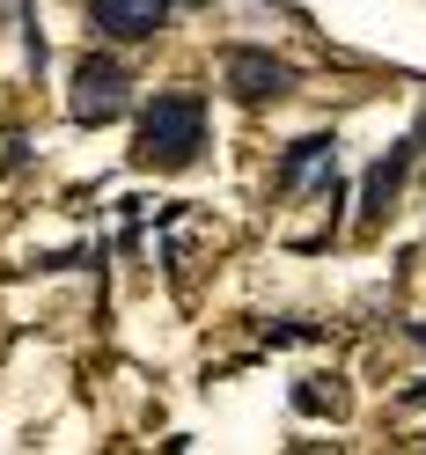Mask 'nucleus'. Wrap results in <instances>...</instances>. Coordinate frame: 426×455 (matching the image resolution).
<instances>
[{
  "instance_id": "3",
  "label": "nucleus",
  "mask_w": 426,
  "mask_h": 455,
  "mask_svg": "<svg viewBox=\"0 0 426 455\" xmlns=\"http://www.w3.org/2000/svg\"><path fill=\"white\" fill-rule=\"evenodd\" d=\"M162 15H169V0H96V22L110 37H155L162 30Z\"/></svg>"
},
{
  "instance_id": "1",
  "label": "nucleus",
  "mask_w": 426,
  "mask_h": 455,
  "mask_svg": "<svg viewBox=\"0 0 426 455\" xmlns=\"http://www.w3.org/2000/svg\"><path fill=\"white\" fill-rule=\"evenodd\" d=\"M198 140H206L198 96H155V110L140 118V162H184Z\"/></svg>"
},
{
  "instance_id": "4",
  "label": "nucleus",
  "mask_w": 426,
  "mask_h": 455,
  "mask_svg": "<svg viewBox=\"0 0 426 455\" xmlns=\"http://www.w3.org/2000/svg\"><path fill=\"white\" fill-rule=\"evenodd\" d=\"M229 81H236V96L265 103V96H279V89H287V67L258 60V52H236V60H229Z\"/></svg>"
},
{
  "instance_id": "2",
  "label": "nucleus",
  "mask_w": 426,
  "mask_h": 455,
  "mask_svg": "<svg viewBox=\"0 0 426 455\" xmlns=\"http://www.w3.org/2000/svg\"><path fill=\"white\" fill-rule=\"evenodd\" d=\"M74 110H81V118H118V110H125V81H118V67H81L74 74Z\"/></svg>"
},
{
  "instance_id": "5",
  "label": "nucleus",
  "mask_w": 426,
  "mask_h": 455,
  "mask_svg": "<svg viewBox=\"0 0 426 455\" xmlns=\"http://www.w3.org/2000/svg\"><path fill=\"white\" fill-rule=\"evenodd\" d=\"M397 169H405V162H375V177H367V198H375V206H382V198H390V184H397Z\"/></svg>"
}]
</instances>
